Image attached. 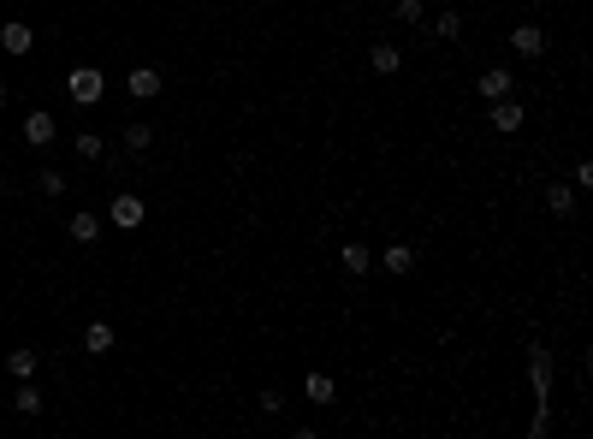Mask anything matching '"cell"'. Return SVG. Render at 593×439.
<instances>
[{
  "instance_id": "ba28073f",
  "label": "cell",
  "mask_w": 593,
  "mask_h": 439,
  "mask_svg": "<svg viewBox=\"0 0 593 439\" xmlns=\"http://www.w3.org/2000/svg\"><path fill=\"white\" fill-rule=\"evenodd\" d=\"M480 96H487V101L516 96V66H487V71H480Z\"/></svg>"
},
{
  "instance_id": "6da1fadb",
  "label": "cell",
  "mask_w": 593,
  "mask_h": 439,
  "mask_svg": "<svg viewBox=\"0 0 593 439\" xmlns=\"http://www.w3.org/2000/svg\"><path fill=\"white\" fill-rule=\"evenodd\" d=\"M66 96L78 101V107H96V101L107 96V71L101 66H71L66 71Z\"/></svg>"
},
{
  "instance_id": "7c38bea8",
  "label": "cell",
  "mask_w": 593,
  "mask_h": 439,
  "mask_svg": "<svg viewBox=\"0 0 593 439\" xmlns=\"http://www.w3.org/2000/svg\"><path fill=\"white\" fill-rule=\"evenodd\" d=\"M101 226H107V220H101V214H89V208H78V214H71V220H66L71 243H84V250H89V243L101 238Z\"/></svg>"
},
{
  "instance_id": "83f0119b",
  "label": "cell",
  "mask_w": 593,
  "mask_h": 439,
  "mask_svg": "<svg viewBox=\"0 0 593 439\" xmlns=\"http://www.w3.org/2000/svg\"><path fill=\"white\" fill-rule=\"evenodd\" d=\"M0 190H6V172H0Z\"/></svg>"
},
{
  "instance_id": "277c9868",
  "label": "cell",
  "mask_w": 593,
  "mask_h": 439,
  "mask_svg": "<svg viewBox=\"0 0 593 439\" xmlns=\"http://www.w3.org/2000/svg\"><path fill=\"white\" fill-rule=\"evenodd\" d=\"M30 48H36V24H30V18H6V24H0V54L24 59Z\"/></svg>"
},
{
  "instance_id": "603a6c76",
  "label": "cell",
  "mask_w": 593,
  "mask_h": 439,
  "mask_svg": "<svg viewBox=\"0 0 593 439\" xmlns=\"http://www.w3.org/2000/svg\"><path fill=\"white\" fill-rule=\"evenodd\" d=\"M392 18H404V24H427V6H422V0H397Z\"/></svg>"
},
{
  "instance_id": "cb8c5ba5",
  "label": "cell",
  "mask_w": 593,
  "mask_h": 439,
  "mask_svg": "<svg viewBox=\"0 0 593 439\" xmlns=\"http://www.w3.org/2000/svg\"><path fill=\"white\" fill-rule=\"evenodd\" d=\"M546 427H552V404H540L534 422H528V439H546Z\"/></svg>"
},
{
  "instance_id": "44dd1931",
  "label": "cell",
  "mask_w": 593,
  "mask_h": 439,
  "mask_svg": "<svg viewBox=\"0 0 593 439\" xmlns=\"http://www.w3.org/2000/svg\"><path fill=\"white\" fill-rule=\"evenodd\" d=\"M149 142H155V131L142 125V119H137V125H125V155H149Z\"/></svg>"
},
{
  "instance_id": "d6986e66",
  "label": "cell",
  "mask_w": 593,
  "mask_h": 439,
  "mask_svg": "<svg viewBox=\"0 0 593 439\" xmlns=\"http://www.w3.org/2000/svg\"><path fill=\"white\" fill-rule=\"evenodd\" d=\"M42 404H48V398L36 392V380H18V392H13V410L18 416H42Z\"/></svg>"
},
{
  "instance_id": "e0dca14e",
  "label": "cell",
  "mask_w": 593,
  "mask_h": 439,
  "mask_svg": "<svg viewBox=\"0 0 593 439\" xmlns=\"http://www.w3.org/2000/svg\"><path fill=\"white\" fill-rule=\"evenodd\" d=\"M427 24L439 42H463V13H427Z\"/></svg>"
},
{
  "instance_id": "9a60e30c",
  "label": "cell",
  "mask_w": 593,
  "mask_h": 439,
  "mask_svg": "<svg viewBox=\"0 0 593 439\" xmlns=\"http://www.w3.org/2000/svg\"><path fill=\"white\" fill-rule=\"evenodd\" d=\"M546 208L558 214V220H576V185H558V178H552V185H546Z\"/></svg>"
},
{
  "instance_id": "30bf717a",
  "label": "cell",
  "mask_w": 593,
  "mask_h": 439,
  "mask_svg": "<svg viewBox=\"0 0 593 439\" xmlns=\"http://www.w3.org/2000/svg\"><path fill=\"white\" fill-rule=\"evenodd\" d=\"M368 71H374V78H397V71H404V48H397V42H374V48H368Z\"/></svg>"
},
{
  "instance_id": "8992f818",
  "label": "cell",
  "mask_w": 593,
  "mask_h": 439,
  "mask_svg": "<svg viewBox=\"0 0 593 439\" xmlns=\"http://www.w3.org/2000/svg\"><path fill=\"white\" fill-rule=\"evenodd\" d=\"M125 89H131V101H155L160 89H167V78H160V66H131Z\"/></svg>"
},
{
  "instance_id": "484cf974",
  "label": "cell",
  "mask_w": 593,
  "mask_h": 439,
  "mask_svg": "<svg viewBox=\"0 0 593 439\" xmlns=\"http://www.w3.org/2000/svg\"><path fill=\"white\" fill-rule=\"evenodd\" d=\"M570 185H576V190H588V185H593V160H576V172H570Z\"/></svg>"
},
{
  "instance_id": "7402d4cb",
  "label": "cell",
  "mask_w": 593,
  "mask_h": 439,
  "mask_svg": "<svg viewBox=\"0 0 593 439\" xmlns=\"http://www.w3.org/2000/svg\"><path fill=\"white\" fill-rule=\"evenodd\" d=\"M71 149H78V160H101V155H107V142H101L96 131H78V142H71Z\"/></svg>"
},
{
  "instance_id": "7a4b0ae2",
  "label": "cell",
  "mask_w": 593,
  "mask_h": 439,
  "mask_svg": "<svg viewBox=\"0 0 593 439\" xmlns=\"http://www.w3.org/2000/svg\"><path fill=\"white\" fill-rule=\"evenodd\" d=\"M142 220H149V202H142L137 190H119V197L107 202V226H119V232H137Z\"/></svg>"
},
{
  "instance_id": "d4e9b609",
  "label": "cell",
  "mask_w": 593,
  "mask_h": 439,
  "mask_svg": "<svg viewBox=\"0 0 593 439\" xmlns=\"http://www.w3.org/2000/svg\"><path fill=\"white\" fill-rule=\"evenodd\" d=\"M255 404H261V416H279V410H285V398L273 392V386H268V392H261V398H255Z\"/></svg>"
},
{
  "instance_id": "ac0fdd59",
  "label": "cell",
  "mask_w": 593,
  "mask_h": 439,
  "mask_svg": "<svg viewBox=\"0 0 593 439\" xmlns=\"http://www.w3.org/2000/svg\"><path fill=\"white\" fill-rule=\"evenodd\" d=\"M84 351L89 356H107V351H114V326H107V321H89L84 326Z\"/></svg>"
},
{
  "instance_id": "2e32d148",
  "label": "cell",
  "mask_w": 593,
  "mask_h": 439,
  "mask_svg": "<svg viewBox=\"0 0 593 439\" xmlns=\"http://www.w3.org/2000/svg\"><path fill=\"white\" fill-rule=\"evenodd\" d=\"M339 268L351 273V279H362V273L374 268V255H368V243H344V250H339Z\"/></svg>"
},
{
  "instance_id": "5bb4252c",
  "label": "cell",
  "mask_w": 593,
  "mask_h": 439,
  "mask_svg": "<svg viewBox=\"0 0 593 439\" xmlns=\"http://www.w3.org/2000/svg\"><path fill=\"white\" fill-rule=\"evenodd\" d=\"M6 369H13V380H36V369H42V351L18 344V351H6Z\"/></svg>"
},
{
  "instance_id": "4316f807",
  "label": "cell",
  "mask_w": 593,
  "mask_h": 439,
  "mask_svg": "<svg viewBox=\"0 0 593 439\" xmlns=\"http://www.w3.org/2000/svg\"><path fill=\"white\" fill-rule=\"evenodd\" d=\"M6 101H13V84H0V107H6Z\"/></svg>"
},
{
  "instance_id": "8fae6325",
  "label": "cell",
  "mask_w": 593,
  "mask_h": 439,
  "mask_svg": "<svg viewBox=\"0 0 593 439\" xmlns=\"http://www.w3.org/2000/svg\"><path fill=\"white\" fill-rule=\"evenodd\" d=\"M374 261H380L386 273H397V279H404V273H415V243H404V238H397V243H386V250L374 255Z\"/></svg>"
},
{
  "instance_id": "5b68a950",
  "label": "cell",
  "mask_w": 593,
  "mask_h": 439,
  "mask_svg": "<svg viewBox=\"0 0 593 439\" xmlns=\"http://www.w3.org/2000/svg\"><path fill=\"white\" fill-rule=\"evenodd\" d=\"M487 119H493V131H498V137H516V131L528 125V114H523V101H516V96L493 101V107H487Z\"/></svg>"
},
{
  "instance_id": "52a82bcc",
  "label": "cell",
  "mask_w": 593,
  "mask_h": 439,
  "mask_svg": "<svg viewBox=\"0 0 593 439\" xmlns=\"http://www.w3.org/2000/svg\"><path fill=\"white\" fill-rule=\"evenodd\" d=\"M54 137H59V119L54 114H42V107L24 114V142H30V149H54Z\"/></svg>"
},
{
  "instance_id": "ffe728a7",
  "label": "cell",
  "mask_w": 593,
  "mask_h": 439,
  "mask_svg": "<svg viewBox=\"0 0 593 439\" xmlns=\"http://www.w3.org/2000/svg\"><path fill=\"white\" fill-rule=\"evenodd\" d=\"M36 190H42L48 202H59V197H66V172H59V167H42V172H36Z\"/></svg>"
},
{
  "instance_id": "9c48e42d",
  "label": "cell",
  "mask_w": 593,
  "mask_h": 439,
  "mask_svg": "<svg viewBox=\"0 0 593 439\" xmlns=\"http://www.w3.org/2000/svg\"><path fill=\"white\" fill-rule=\"evenodd\" d=\"M510 54H516V59H540V54H546V30H540V24H516V30H510Z\"/></svg>"
},
{
  "instance_id": "3957f363",
  "label": "cell",
  "mask_w": 593,
  "mask_h": 439,
  "mask_svg": "<svg viewBox=\"0 0 593 439\" xmlns=\"http://www.w3.org/2000/svg\"><path fill=\"white\" fill-rule=\"evenodd\" d=\"M528 386H534V404H552V351L546 344H528Z\"/></svg>"
},
{
  "instance_id": "4fadbf2b",
  "label": "cell",
  "mask_w": 593,
  "mask_h": 439,
  "mask_svg": "<svg viewBox=\"0 0 593 439\" xmlns=\"http://www.w3.org/2000/svg\"><path fill=\"white\" fill-rule=\"evenodd\" d=\"M303 398H309L315 410H326V404H333V398H339V386H333V374H303Z\"/></svg>"
}]
</instances>
